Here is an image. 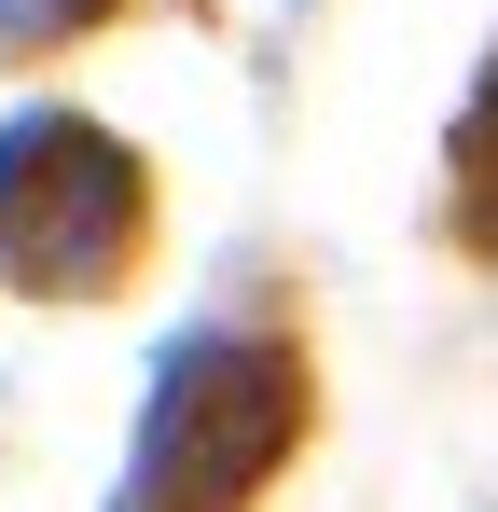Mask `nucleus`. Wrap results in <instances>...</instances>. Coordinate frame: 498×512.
Wrapping results in <instances>:
<instances>
[{"mask_svg":"<svg viewBox=\"0 0 498 512\" xmlns=\"http://www.w3.org/2000/svg\"><path fill=\"white\" fill-rule=\"evenodd\" d=\"M125 236H139V167L70 111H28L0 139V263L56 291V277H111Z\"/></svg>","mask_w":498,"mask_h":512,"instance_id":"1","label":"nucleus"},{"mask_svg":"<svg viewBox=\"0 0 498 512\" xmlns=\"http://www.w3.org/2000/svg\"><path fill=\"white\" fill-rule=\"evenodd\" d=\"M291 443V346H236V333H194L166 360L153 388V443H139V471H194V485H222L236 499L249 471Z\"/></svg>","mask_w":498,"mask_h":512,"instance_id":"2","label":"nucleus"},{"mask_svg":"<svg viewBox=\"0 0 498 512\" xmlns=\"http://www.w3.org/2000/svg\"><path fill=\"white\" fill-rule=\"evenodd\" d=\"M471 153H498V84H485V111H471Z\"/></svg>","mask_w":498,"mask_h":512,"instance_id":"3","label":"nucleus"}]
</instances>
